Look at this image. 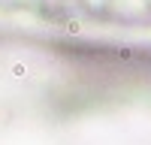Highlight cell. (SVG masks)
Here are the masks:
<instances>
[{
	"instance_id": "1",
	"label": "cell",
	"mask_w": 151,
	"mask_h": 145,
	"mask_svg": "<svg viewBox=\"0 0 151 145\" xmlns=\"http://www.w3.org/2000/svg\"><path fill=\"white\" fill-rule=\"evenodd\" d=\"M0 9L45 12V15H91L118 21H151V0H0Z\"/></svg>"
}]
</instances>
